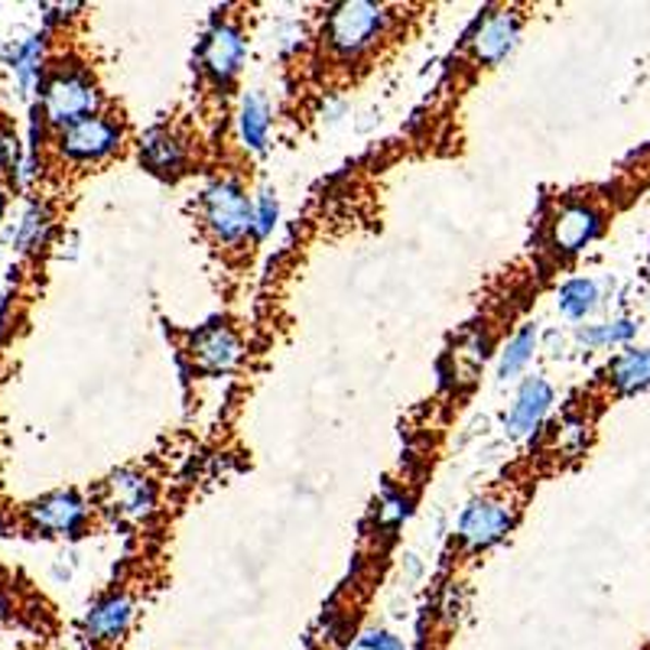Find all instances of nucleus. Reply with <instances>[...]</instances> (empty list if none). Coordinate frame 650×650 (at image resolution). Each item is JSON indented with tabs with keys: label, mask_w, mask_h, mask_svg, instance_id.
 <instances>
[{
	"label": "nucleus",
	"mask_w": 650,
	"mask_h": 650,
	"mask_svg": "<svg viewBox=\"0 0 650 650\" xmlns=\"http://www.w3.org/2000/svg\"><path fill=\"white\" fill-rule=\"evenodd\" d=\"M384 29H387V10L384 7L364 3V0L338 3L325 20V42L338 59L351 62L361 52H367L380 39Z\"/></svg>",
	"instance_id": "f257e3e1"
},
{
	"label": "nucleus",
	"mask_w": 650,
	"mask_h": 650,
	"mask_svg": "<svg viewBox=\"0 0 650 650\" xmlns=\"http://www.w3.org/2000/svg\"><path fill=\"white\" fill-rule=\"evenodd\" d=\"M98 108V88L82 68H55L42 85V114L55 127H72L91 117Z\"/></svg>",
	"instance_id": "f03ea898"
},
{
	"label": "nucleus",
	"mask_w": 650,
	"mask_h": 650,
	"mask_svg": "<svg viewBox=\"0 0 650 650\" xmlns=\"http://www.w3.org/2000/svg\"><path fill=\"white\" fill-rule=\"evenodd\" d=\"M202 218L218 241H241L254 228V209L238 183H215L202 196Z\"/></svg>",
	"instance_id": "7ed1b4c3"
},
{
	"label": "nucleus",
	"mask_w": 650,
	"mask_h": 650,
	"mask_svg": "<svg viewBox=\"0 0 650 650\" xmlns=\"http://www.w3.org/2000/svg\"><path fill=\"white\" fill-rule=\"evenodd\" d=\"M59 147L65 157L72 160H82V163H91V160H104L111 157L117 147H121V127L101 114H91L72 127H65L59 134Z\"/></svg>",
	"instance_id": "20e7f679"
},
{
	"label": "nucleus",
	"mask_w": 650,
	"mask_h": 650,
	"mask_svg": "<svg viewBox=\"0 0 650 650\" xmlns=\"http://www.w3.org/2000/svg\"><path fill=\"white\" fill-rule=\"evenodd\" d=\"M514 524V508L501 498H482L468 504V511L459 521V537L472 550H485L495 540H501Z\"/></svg>",
	"instance_id": "39448f33"
},
{
	"label": "nucleus",
	"mask_w": 650,
	"mask_h": 650,
	"mask_svg": "<svg viewBox=\"0 0 650 650\" xmlns=\"http://www.w3.org/2000/svg\"><path fill=\"white\" fill-rule=\"evenodd\" d=\"M602 228V218L592 205L586 202H566L557 218L550 222V238H553V248L560 254H576L583 251Z\"/></svg>",
	"instance_id": "423d86ee"
},
{
	"label": "nucleus",
	"mask_w": 650,
	"mask_h": 650,
	"mask_svg": "<svg viewBox=\"0 0 650 650\" xmlns=\"http://www.w3.org/2000/svg\"><path fill=\"white\" fill-rule=\"evenodd\" d=\"M241 62H245V36H241V29L232 26V23H218L209 33L205 46H202V65L209 68V75L215 82H232L238 75Z\"/></svg>",
	"instance_id": "0eeeda50"
},
{
	"label": "nucleus",
	"mask_w": 650,
	"mask_h": 650,
	"mask_svg": "<svg viewBox=\"0 0 650 650\" xmlns=\"http://www.w3.org/2000/svg\"><path fill=\"white\" fill-rule=\"evenodd\" d=\"M29 517H33V524H36L39 530H46V534H68V537H72V534H78V530L85 527L88 508H85V501H82L78 495H72V491H55V495L36 501V504L29 508Z\"/></svg>",
	"instance_id": "6e6552de"
},
{
	"label": "nucleus",
	"mask_w": 650,
	"mask_h": 650,
	"mask_svg": "<svg viewBox=\"0 0 650 650\" xmlns=\"http://www.w3.org/2000/svg\"><path fill=\"white\" fill-rule=\"evenodd\" d=\"M550 403H553V390H550V384H547L543 377H527V380L521 384L517 397H514L511 413L504 416L508 429H511L514 436H527V433H534V429L540 426L543 413L550 410Z\"/></svg>",
	"instance_id": "1a4fd4ad"
},
{
	"label": "nucleus",
	"mask_w": 650,
	"mask_h": 650,
	"mask_svg": "<svg viewBox=\"0 0 650 650\" xmlns=\"http://www.w3.org/2000/svg\"><path fill=\"white\" fill-rule=\"evenodd\" d=\"M514 39H517V16L514 13H495L472 36L475 59L485 62V65H495L514 49Z\"/></svg>",
	"instance_id": "9d476101"
},
{
	"label": "nucleus",
	"mask_w": 650,
	"mask_h": 650,
	"mask_svg": "<svg viewBox=\"0 0 650 650\" xmlns=\"http://www.w3.org/2000/svg\"><path fill=\"white\" fill-rule=\"evenodd\" d=\"M130 615H134V605L127 596H108L101 599L88 622H85V632H88V641H98V645H114L121 641V635L127 632L130 625Z\"/></svg>",
	"instance_id": "9b49d317"
},
{
	"label": "nucleus",
	"mask_w": 650,
	"mask_h": 650,
	"mask_svg": "<svg viewBox=\"0 0 650 650\" xmlns=\"http://www.w3.org/2000/svg\"><path fill=\"white\" fill-rule=\"evenodd\" d=\"M238 338L225 325H209L192 338V358L205 371H225L238 361Z\"/></svg>",
	"instance_id": "f8f14e48"
},
{
	"label": "nucleus",
	"mask_w": 650,
	"mask_h": 650,
	"mask_svg": "<svg viewBox=\"0 0 650 650\" xmlns=\"http://www.w3.org/2000/svg\"><path fill=\"white\" fill-rule=\"evenodd\" d=\"M140 160H143V166H147L150 173H157V176H173V173L183 166L186 153H183V143H179L170 130H153V134H147L143 143H140Z\"/></svg>",
	"instance_id": "ddd939ff"
},
{
	"label": "nucleus",
	"mask_w": 650,
	"mask_h": 650,
	"mask_svg": "<svg viewBox=\"0 0 650 650\" xmlns=\"http://www.w3.org/2000/svg\"><path fill=\"white\" fill-rule=\"evenodd\" d=\"M108 488L114 491V508L130 517H143L153 508V485L134 472H117Z\"/></svg>",
	"instance_id": "4468645a"
},
{
	"label": "nucleus",
	"mask_w": 650,
	"mask_h": 650,
	"mask_svg": "<svg viewBox=\"0 0 650 650\" xmlns=\"http://www.w3.org/2000/svg\"><path fill=\"white\" fill-rule=\"evenodd\" d=\"M271 130V108L261 95H248L241 104V137L251 150H261L267 143Z\"/></svg>",
	"instance_id": "2eb2a0df"
},
{
	"label": "nucleus",
	"mask_w": 650,
	"mask_h": 650,
	"mask_svg": "<svg viewBox=\"0 0 650 650\" xmlns=\"http://www.w3.org/2000/svg\"><path fill=\"white\" fill-rule=\"evenodd\" d=\"M612 377L622 390H641L650 384V351H628L612 364Z\"/></svg>",
	"instance_id": "dca6fc26"
},
{
	"label": "nucleus",
	"mask_w": 650,
	"mask_h": 650,
	"mask_svg": "<svg viewBox=\"0 0 650 650\" xmlns=\"http://www.w3.org/2000/svg\"><path fill=\"white\" fill-rule=\"evenodd\" d=\"M534 348H537V328H534V325H524V328L508 341V348H504V354H501L498 374H501V377H514L517 371H524V364L530 361Z\"/></svg>",
	"instance_id": "f3484780"
},
{
	"label": "nucleus",
	"mask_w": 650,
	"mask_h": 650,
	"mask_svg": "<svg viewBox=\"0 0 650 650\" xmlns=\"http://www.w3.org/2000/svg\"><path fill=\"white\" fill-rule=\"evenodd\" d=\"M10 65H13L20 85L29 88V85L39 78V72H42V42H39V36H33V39L13 46V52H10Z\"/></svg>",
	"instance_id": "a211bd4d"
},
{
	"label": "nucleus",
	"mask_w": 650,
	"mask_h": 650,
	"mask_svg": "<svg viewBox=\"0 0 650 650\" xmlns=\"http://www.w3.org/2000/svg\"><path fill=\"white\" fill-rule=\"evenodd\" d=\"M596 300H599V290L592 280H570L563 290H560V310L570 316V320H583L586 313L596 310Z\"/></svg>",
	"instance_id": "6ab92c4d"
},
{
	"label": "nucleus",
	"mask_w": 650,
	"mask_h": 650,
	"mask_svg": "<svg viewBox=\"0 0 650 650\" xmlns=\"http://www.w3.org/2000/svg\"><path fill=\"white\" fill-rule=\"evenodd\" d=\"M635 335V325L632 323H615V325H599V328H586L583 332V341L589 345H605V341H625Z\"/></svg>",
	"instance_id": "aec40b11"
},
{
	"label": "nucleus",
	"mask_w": 650,
	"mask_h": 650,
	"mask_svg": "<svg viewBox=\"0 0 650 650\" xmlns=\"http://www.w3.org/2000/svg\"><path fill=\"white\" fill-rule=\"evenodd\" d=\"M354 650H407V648H403V641H400L397 635L374 628V632H364V635L358 638Z\"/></svg>",
	"instance_id": "412c9836"
},
{
	"label": "nucleus",
	"mask_w": 650,
	"mask_h": 650,
	"mask_svg": "<svg viewBox=\"0 0 650 650\" xmlns=\"http://www.w3.org/2000/svg\"><path fill=\"white\" fill-rule=\"evenodd\" d=\"M274 222H277V202H274V196H271V192H264V196H261V202H258L254 232H258V235H267V232L274 228Z\"/></svg>",
	"instance_id": "4be33fe9"
},
{
	"label": "nucleus",
	"mask_w": 650,
	"mask_h": 650,
	"mask_svg": "<svg viewBox=\"0 0 650 650\" xmlns=\"http://www.w3.org/2000/svg\"><path fill=\"white\" fill-rule=\"evenodd\" d=\"M42 225H46V222L39 218V209H33V212H29V215L23 218V228H20V245L26 248V245H29L33 238H39Z\"/></svg>",
	"instance_id": "5701e85b"
},
{
	"label": "nucleus",
	"mask_w": 650,
	"mask_h": 650,
	"mask_svg": "<svg viewBox=\"0 0 650 650\" xmlns=\"http://www.w3.org/2000/svg\"><path fill=\"white\" fill-rule=\"evenodd\" d=\"M3 205H7V199H3V192H0V215H3Z\"/></svg>",
	"instance_id": "b1692460"
},
{
	"label": "nucleus",
	"mask_w": 650,
	"mask_h": 650,
	"mask_svg": "<svg viewBox=\"0 0 650 650\" xmlns=\"http://www.w3.org/2000/svg\"><path fill=\"white\" fill-rule=\"evenodd\" d=\"M0 612H3V599H0Z\"/></svg>",
	"instance_id": "393cba45"
}]
</instances>
